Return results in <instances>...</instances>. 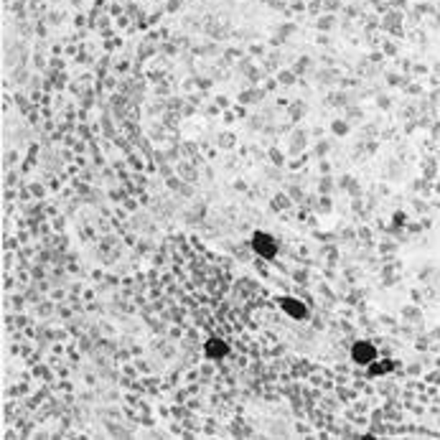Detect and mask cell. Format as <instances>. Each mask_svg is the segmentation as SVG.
Here are the masks:
<instances>
[{
    "label": "cell",
    "instance_id": "3",
    "mask_svg": "<svg viewBox=\"0 0 440 440\" xmlns=\"http://www.w3.org/2000/svg\"><path fill=\"white\" fill-rule=\"evenodd\" d=\"M280 303H282V308H285L290 316H295V318H303V316H305V308H303L300 300H295V298H282Z\"/></svg>",
    "mask_w": 440,
    "mask_h": 440
},
{
    "label": "cell",
    "instance_id": "2",
    "mask_svg": "<svg viewBox=\"0 0 440 440\" xmlns=\"http://www.w3.org/2000/svg\"><path fill=\"white\" fill-rule=\"evenodd\" d=\"M351 356H354V361H359V364H369V361L374 359V349H371L366 341H361V344H356V346H354Z\"/></svg>",
    "mask_w": 440,
    "mask_h": 440
},
{
    "label": "cell",
    "instance_id": "1",
    "mask_svg": "<svg viewBox=\"0 0 440 440\" xmlns=\"http://www.w3.org/2000/svg\"><path fill=\"white\" fill-rule=\"evenodd\" d=\"M252 247H255V252H260L262 257H272V255L277 252L275 239H272L270 234H265V232H255V237H252Z\"/></svg>",
    "mask_w": 440,
    "mask_h": 440
},
{
    "label": "cell",
    "instance_id": "5",
    "mask_svg": "<svg viewBox=\"0 0 440 440\" xmlns=\"http://www.w3.org/2000/svg\"><path fill=\"white\" fill-rule=\"evenodd\" d=\"M377 371H389V364H387V361H382V364H377V366H374V369H371V374H377Z\"/></svg>",
    "mask_w": 440,
    "mask_h": 440
},
{
    "label": "cell",
    "instance_id": "4",
    "mask_svg": "<svg viewBox=\"0 0 440 440\" xmlns=\"http://www.w3.org/2000/svg\"><path fill=\"white\" fill-rule=\"evenodd\" d=\"M206 354H209V356H224V354H227V346H224V341H219V339H211V341L206 344Z\"/></svg>",
    "mask_w": 440,
    "mask_h": 440
}]
</instances>
